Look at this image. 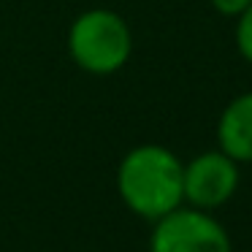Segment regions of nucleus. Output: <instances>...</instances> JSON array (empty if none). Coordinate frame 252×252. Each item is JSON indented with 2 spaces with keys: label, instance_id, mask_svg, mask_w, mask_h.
Listing matches in <instances>:
<instances>
[{
  "label": "nucleus",
  "instance_id": "obj_1",
  "mask_svg": "<svg viewBox=\"0 0 252 252\" xmlns=\"http://www.w3.org/2000/svg\"><path fill=\"white\" fill-rule=\"evenodd\" d=\"M120 195L136 214L160 220L179 209L185 198V165L165 147H136L125 155L117 174Z\"/></svg>",
  "mask_w": 252,
  "mask_h": 252
},
{
  "label": "nucleus",
  "instance_id": "obj_2",
  "mask_svg": "<svg viewBox=\"0 0 252 252\" xmlns=\"http://www.w3.org/2000/svg\"><path fill=\"white\" fill-rule=\"evenodd\" d=\"M68 49L87 73H114L130 57V30L125 19L106 8H93L73 22Z\"/></svg>",
  "mask_w": 252,
  "mask_h": 252
},
{
  "label": "nucleus",
  "instance_id": "obj_3",
  "mask_svg": "<svg viewBox=\"0 0 252 252\" xmlns=\"http://www.w3.org/2000/svg\"><path fill=\"white\" fill-rule=\"evenodd\" d=\"M152 252H230L228 233L198 209H174L158 220Z\"/></svg>",
  "mask_w": 252,
  "mask_h": 252
},
{
  "label": "nucleus",
  "instance_id": "obj_4",
  "mask_svg": "<svg viewBox=\"0 0 252 252\" xmlns=\"http://www.w3.org/2000/svg\"><path fill=\"white\" fill-rule=\"evenodd\" d=\"M239 168L225 152H206L185 168V198L195 209H214L236 192Z\"/></svg>",
  "mask_w": 252,
  "mask_h": 252
},
{
  "label": "nucleus",
  "instance_id": "obj_5",
  "mask_svg": "<svg viewBox=\"0 0 252 252\" xmlns=\"http://www.w3.org/2000/svg\"><path fill=\"white\" fill-rule=\"evenodd\" d=\"M220 149L239 163H252V93L239 95L217 125Z\"/></svg>",
  "mask_w": 252,
  "mask_h": 252
},
{
  "label": "nucleus",
  "instance_id": "obj_6",
  "mask_svg": "<svg viewBox=\"0 0 252 252\" xmlns=\"http://www.w3.org/2000/svg\"><path fill=\"white\" fill-rule=\"evenodd\" d=\"M236 44L239 52L252 63V6L239 14V28H236Z\"/></svg>",
  "mask_w": 252,
  "mask_h": 252
},
{
  "label": "nucleus",
  "instance_id": "obj_7",
  "mask_svg": "<svg viewBox=\"0 0 252 252\" xmlns=\"http://www.w3.org/2000/svg\"><path fill=\"white\" fill-rule=\"evenodd\" d=\"M212 3H214V8H217V11L228 14V17H239L244 8L252 6V0H212Z\"/></svg>",
  "mask_w": 252,
  "mask_h": 252
}]
</instances>
